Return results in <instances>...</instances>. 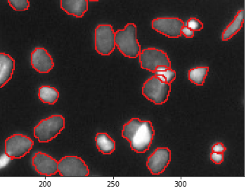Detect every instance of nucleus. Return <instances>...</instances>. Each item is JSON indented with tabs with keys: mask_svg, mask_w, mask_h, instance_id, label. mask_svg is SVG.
Wrapping results in <instances>:
<instances>
[{
	"mask_svg": "<svg viewBox=\"0 0 251 193\" xmlns=\"http://www.w3.org/2000/svg\"><path fill=\"white\" fill-rule=\"evenodd\" d=\"M154 136V128L150 121L132 118L123 126L122 137L128 141L131 149L137 153L148 151Z\"/></svg>",
	"mask_w": 251,
	"mask_h": 193,
	"instance_id": "obj_1",
	"label": "nucleus"
},
{
	"mask_svg": "<svg viewBox=\"0 0 251 193\" xmlns=\"http://www.w3.org/2000/svg\"><path fill=\"white\" fill-rule=\"evenodd\" d=\"M137 27L135 24H128L123 30L115 32V44L123 56L129 58L138 57L141 47L137 37Z\"/></svg>",
	"mask_w": 251,
	"mask_h": 193,
	"instance_id": "obj_2",
	"label": "nucleus"
},
{
	"mask_svg": "<svg viewBox=\"0 0 251 193\" xmlns=\"http://www.w3.org/2000/svg\"><path fill=\"white\" fill-rule=\"evenodd\" d=\"M65 118L61 115H54L41 120L34 128V136L39 143H49L57 137L64 130Z\"/></svg>",
	"mask_w": 251,
	"mask_h": 193,
	"instance_id": "obj_3",
	"label": "nucleus"
},
{
	"mask_svg": "<svg viewBox=\"0 0 251 193\" xmlns=\"http://www.w3.org/2000/svg\"><path fill=\"white\" fill-rule=\"evenodd\" d=\"M171 92V84L165 83L155 75L147 79L142 87V94L155 105H163L168 101Z\"/></svg>",
	"mask_w": 251,
	"mask_h": 193,
	"instance_id": "obj_4",
	"label": "nucleus"
},
{
	"mask_svg": "<svg viewBox=\"0 0 251 193\" xmlns=\"http://www.w3.org/2000/svg\"><path fill=\"white\" fill-rule=\"evenodd\" d=\"M33 141L22 134H13L5 140L4 153L12 160L22 159L33 147Z\"/></svg>",
	"mask_w": 251,
	"mask_h": 193,
	"instance_id": "obj_5",
	"label": "nucleus"
},
{
	"mask_svg": "<svg viewBox=\"0 0 251 193\" xmlns=\"http://www.w3.org/2000/svg\"><path fill=\"white\" fill-rule=\"evenodd\" d=\"M95 50L102 56H110L116 48L115 32L110 24H100L95 29Z\"/></svg>",
	"mask_w": 251,
	"mask_h": 193,
	"instance_id": "obj_6",
	"label": "nucleus"
},
{
	"mask_svg": "<svg viewBox=\"0 0 251 193\" xmlns=\"http://www.w3.org/2000/svg\"><path fill=\"white\" fill-rule=\"evenodd\" d=\"M58 172L62 177H87L90 169L80 157L65 156L58 162Z\"/></svg>",
	"mask_w": 251,
	"mask_h": 193,
	"instance_id": "obj_7",
	"label": "nucleus"
},
{
	"mask_svg": "<svg viewBox=\"0 0 251 193\" xmlns=\"http://www.w3.org/2000/svg\"><path fill=\"white\" fill-rule=\"evenodd\" d=\"M139 57L141 68L153 73L158 66L171 68V61L163 50L156 48H145L141 51Z\"/></svg>",
	"mask_w": 251,
	"mask_h": 193,
	"instance_id": "obj_8",
	"label": "nucleus"
},
{
	"mask_svg": "<svg viewBox=\"0 0 251 193\" xmlns=\"http://www.w3.org/2000/svg\"><path fill=\"white\" fill-rule=\"evenodd\" d=\"M185 23L178 18H157L152 21V28L169 38H179Z\"/></svg>",
	"mask_w": 251,
	"mask_h": 193,
	"instance_id": "obj_9",
	"label": "nucleus"
},
{
	"mask_svg": "<svg viewBox=\"0 0 251 193\" xmlns=\"http://www.w3.org/2000/svg\"><path fill=\"white\" fill-rule=\"evenodd\" d=\"M171 162V150L168 147H158L149 157L147 166L153 175H160L166 171Z\"/></svg>",
	"mask_w": 251,
	"mask_h": 193,
	"instance_id": "obj_10",
	"label": "nucleus"
},
{
	"mask_svg": "<svg viewBox=\"0 0 251 193\" xmlns=\"http://www.w3.org/2000/svg\"><path fill=\"white\" fill-rule=\"evenodd\" d=\"M30 62L32 68L39 73H49L54 67L53 58L48 50L42 47H37L31 53Z\"/></svg>",
	"mask_w": 251,
	"mask_h": 193,
	"instance_id": "obj_11",
	"label": "nucleus"
},
{
	"mask_svg": "<svg viewBox=\"0 0 251 193\" xmlns=\"http://www.w3.org/2000/svg\"><path fill=\"white\" fill-rule=\"evenodd\" d=\"M32 164L39 174L51 176L58 173V162L44 152H36L32 158Z\"/></svg>",
	"mask_w": 251,
	"mask_h": 193,
	"instance_id": "obj_12",
	"label": "nucleus"
},
{
	"mask_svg": "<svg viewBox=\"0 0 251 193\" xmlns=\"http://www.w3.org/2000/svg\"><path fill=\"white\" fill-rule=\"evenodd\" d=\"M15 66V61L10 55L0 53V88L4 87L12 78Z\"/></svg>",
	"mask_w": 251,
	"mask_h": 193,
	"instance_id": "obj_13",
	"label": "nucleus"
},
{
	"mask_svg": "<svg viewBox=\"0 0 251 193\" xmlns=\"http://www.w3.org/2000/svg\"><path fill=\"white\" fill-rule=\"evenodd\" d=\"M88 0H61V8L69 15L82 18L88 11Z\"/></svg>",
	"mask_w": 251,
	"mask_h": 193,
	"instance_id": "obj_14",
	"label": "nucleus"
},
{
	"mask_svg": "<svg viewBox=\"0 0 251 193\" xmlns=\"http://www.w3.org/2000/svg\"><path fill=\"white\" fill-rule=\"evenodd\" d=\"M244 21H245V11L244 9H241L238 11L234 20L230 23L229 25L226 27L222 34L223 41H228L240 31L244 25Z\"/></svg>",
	"mask_w": 251,
	"mask_h": 193,
	"instance_id": "obj_15",
	"label": "nucleus"
},
{
	"mask_svg": "<svg viewBox=\"0 0 251 193\" xmlns=\"http://www.w3.org/2000/svg\"><path fill=\"white\" fill-rule=\"evenodd\" d=\"M95 141L99 151L103 155H111L116 150V142L107 133H97Z\"/></svg>",
	"mask_w": 251,
	"mask_h": 193,
	"instance_id": "obj_16",
	"label": "nucleus"
},
{
	"mask_svg": "<svg viewBox=\"0 0 251 193\" xmlns=\"http://www.w3.org/2000/svg\"><path fill=\"white\" fill-rule=\"evenodd\" d=\"M38 98L43 103L54 105L59 99V92L51 86H42L38 89Z\"/></svg>",
	"mask_w": 251,
	"mask_h": 193,
	"instance_id": "obj_17",
	"label": "nucleus"
},
{
	"mask_svg": "<svg viewBox=\"0 0 251 193\" xmlns=\"http://www.w3.org/2000/svg\"><path fill=\"white\" fill-rule=\"evenodd\" d=\"M209 68L206 66H199L192 68L188 72V78L193 84L197 86H203L208 76Z\"/></svg>",
	"mask_w": 251,
	"mask_h": 193,
	"instance_id": "obj_18",
	"label": "nucleus"
},
{
	"mask_svg": "<svg viewBox=\"0 0 251 193\" xmlns=\"http://www.w3.org/2000/svg\"><path fill=\"white\" fill-rule=\"evenodd\" d=\"M155 77L165 83L171 84L176 79V72L171 68L161 66L157 67L156 70L153 72Z\"/></svg>",
	"mask_w": 251,
	"mask_h": 193,
	"instance_id": "obj_19",
	"label": "nucleus"
},
{
	"mask_svg": "<svg viewBox=\"0 0 251 193\" xmlns=\"http://www.w3.org/2000/svg\"><path fill=\"white\" fill-rule=\"evenodd\" d=\"M9 5L15 11H26L30 7L29 0H7Z\"/></svg>",
	"mask_w": 251,
	"mask_h": 193,
	"instance_id": "obj_20",
	"label": "nucleus"
},
{
	"mask_svg": "<svg viewBox=\"0 0 251 193\" xmlns=\"http://www.w3.org/2000/svg\"><path fill=\"white\" fill-rule=\"evenodd\" d=\"M186 26L190 28L193 31H201L203 29V25L201 21L196 18H191L185 24Z\"/></svg>",
	"mask_w": 251,
	"mask_h": 193,
	"instance_id": "obj_21",
	"label": "nucleus"
},
{
	"mask_svg": "<svg viewBox=\"0 0 251 193\" xmlns=\"http://www.w3.org/2000/svg\"><path fill=\"white\" fill-rule=\"evenodd\" d=\"M210 160L215 165H221L224 161V153L212 152L210 154Z\"/></svg>",
	"mask_w": 251,
	"mask_h": 193,
	"instance_id": "obj_22",
	"label": "nucleus"
},
{
	"mask_svg": "<svg viewBox=\"0 0 251 193\" xmlns=\"http://www.w3.org/2000/svg\"><path fill=\"white\" fill-rule=\"evenodd\" d=\"M226 150V147L222 143H217L212 146V152H218V153H224Z\"/></svg>",
	"mask_w": 251,
	"mask_h": 193,
	"instance_id": "obj_23",
	"label": "nucleus"
},
{
	"mask_svg": "<svg viewBox=\"0 0 251 193\" xmlns=\"http://www.w3.org/2000/svg\"><path fill=\"white\" fill-rule=\"evenodd\" d=\"M181 32H182V35L187 37V38H192V37H194V32L187 26H186V25L182 27V31Z\"/></svg>",
	"mask_w": 251,
	"mask_h": 193,
	"instance_id": "obj_24",
	"label": "nucleus"
},
{
	"mask_svg": "<svg viewBox=\"0 0 251 193\" xmlns=\"http://www.w3.org/2000/svg\"><path fill=\"white\" fill-rule=\"evenodd\" d=\"M11 160L12 159L11 157H9L4 153V155L0 157V168L1 169L2 167H6L11 162Z\"/></svg>",
	"mask_w": 251,
	"mask_h": 193,
	"instance_id": "obj_25",
	"label": "nucleus"
},
{
	"mask_svg": "<svg viewBox=\"0 0 251 193\" xmlns=\"http://www.w3.org/2000/svg\"><path fill=\"white\" fill-rule=\"evenodd\" d=\"M88 1H100V0H88Z\"/></svg>",
	"mask_w": 251,
	"mask_h": 193,
	"instance_id": "obj_26",
	"label": "nucleus"
}]
</instances>
